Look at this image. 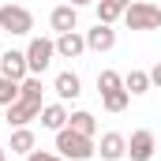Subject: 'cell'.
<instances>
[{"mask_svg":"<svg viewBox=\"0 0 161 161\" xmlns=\"http://www.w3.org/2000/svg\"><path fill=\"white\" fill-rule=\"evenodd\" d=\"M56 154L64 161H90L97 154V146H94L90 135H79V131H71V127H60V131H56Z\"/></svg>","mask_w":161,"mask_h":161,"instance_id":"obj_1","label":"cell"},{"mask_svg":"<svg viewBox=\"0 0 161 161\" xmlns=\"http://www.w3.org/2000/svg\"><path fill=\"white\" fill-rule=\"evenodd\" d=\"M124 23L127 30H158L161 26V8L150 0H131L124 8Z\"/></svg>","mask_w":161,"mask_h":161,"instance_id":"obj_2","label":"cell"},{"mask_svg":"<svg viewBox=\"0 0 161 161\" xmlns=\"http://www.w3.org/2000/svg\"><path fill=\"white\" fill-rule=\"evenodd\" d=\"M34 30V15L23 8V4H4L0 8V34H30Z\"/></svg>","mask_w":161,"mask_h":161,"instance_id":"obj_3","label":"cell"},{"mask_svg":"<svg viewBox=\"0 0 161 161\" xmlns=\"http://www.w3.org/2000/svg\"><path fill=\"white\" fill-rule=\"evenodd\" d=\"M56 56V41L53 38H30L26 45V64H30V75H41Z\"/></svg>","mask_w":161,"mask_h":161,"instance_id":"obj_4","label":"cell"},{"mask_svg":"<svg viewBox=\"0 0 161 161\" xmlns=\"http://www.w3.org/2000/svg\"><path fill=\"white\" fill-rule=\"evenodd\" d=\"M154 154H158L154 131H146V127L131 131V139H127V161H154Z\"/></svg>","mask_w":161,"mask_h":161,"instance_id":"obj_5","label":"cell"},{"mask_svg":"<svg viewBox=\"0 0 161 161\" xmlns=\"http://www.w3.org/2000/svg\"><path fill=\"white\" fill-rule=\"evenodd\" d=\"M0 75H8V79L23 82L30 75V64H26V49H8V53H0Z\"/></svg>","mask_w":161,"mask_h":161,"instance_id":"obj_6","label":"cell"},{"mask_svg":"<svg viewBox=\"0 0 161 161\" xmlns=\"http://www.w3.org/2000/svg\"><path fill=\"white\" fill-rule=\"evenodd\" d=\"M41 105H45V101H26V97H19L15 105H8V124H11V127H26L30 120L41 116Z\"/></svg>","mask_w":161,"mask_h":161,"instance_id":"obj_7","label":"cell"},{"mask_svg":"<svg viewBox=\"0 0 161 161\" xmlns=\"http://www.w3.org/2000/svg\"><path fill=\"white\" fill-rule=\"evenodd\" d=\"M82 53H86V34H79V30L56 34V56L60 60H79Z\"/></svg>","mask_w":161,"mask_h":161,"instance_id":"obj_8","label":"cell"},{"mask_svg":"<svg viewBox=\"0 0 161 161\" xmlns=\"http://www.w3.org/2000/svg\"><path fill=\"white\" fill-rule=\"evenodd\" d=\"M113 45H116V30L109 23H97L94 30H86V49L90 53H109Z\"/></svg>","mask_w":161,"mask_h":161,"instance_id":"obj_9","label":"cell"},{"mask_svg":"<svg viewBox=\"0 0 161 161\" xmlns=\"http://www.w3.org/2000/svg\"><path fill=\"white\" fill-rule=\"evenodd\" d=\"M97 150H101L105 161H124L127 158V139H124L120 131H105L101 142H97Z\"/></svg>","mask_w":161,"mask_h":161,"instance_id":"obj_10","label":"cell"},{"mask_svg":"<svg viewBox=\"0 0 161 161\" xmlns=\"http://www.w3.org/2000/svg\"><path fill=\"white\" fill-rule=\"evenodd\" d=\"M49 23H53V30H56V34L79 30V8H71V4H60V8H53V11H49Z\"/></svg>","mask_w":161,"mask_h":161,"instance_id":"obj_11","label":"cell"},{"mask_svg":"<svg viewBox=\"0 0 161 161\" xmlns=\"http://www.w3.org/2000/svg\"><path fill=\"white\" fill-rule=\"evenodd\" d=\"M68 105L64 101H49V105H41V127H49V131H60V127H68Z\"/></svg>","mask_w":161,"mask_h":161,"instance_id":"obj_12","label":"cell"},{"mask_svg":"<svg viewBox=\"0 0 161 161\" xmlns=\"http://www.w3.org/2000/svg\"><path fill=\"white\" fill-rule=\"evenodd\" d=\"M53 90H56V97H60V101H75V97L82 94V79L75 75V71H60L56 82H53Z\"/></svg>","mask_w":161,"mask_h":161,"instance_id":"obj_13","label":"cell"},{"mask_svg":"<svg viewBox=\"0 0 161 161\" xmlns=\"http://www.w3.org/2000/svg\"><path fill=\"white\" fill-rule=\"evenodd\" d=\"M8 150H11V154H30V150H38V139H34V131H30V127H15V131H11V142H8Z\"/></svg>","mask_w":161,"mask_h":161,"instance_id":"obj_14","label":"cell"},{"mask_svg":"<svg viewBox=\"0 0 161 161\" xmlns=\"http://www.w3.org/2000/svg\"><path fill=\"white\" fill-rule=\"evenodd\" d=\"M68 127L71 131H79V135H97V120H94V113H86V109H75L71 116H68Z\"/></svg>","mask_w":161,"mask_h":161,"instance_id":"obj_15","label":"cell"},{"mask_svg":"<svg viewBox=\"0 0 161 161\" xmlns=\"http://www.w3.org/2000/svg\"><path fill=\"white\" fill-rule=\"evenodd\" d=\"M154 82H150V71H139V68H131L127 75H124V90L131 94V97H139V94H146Z\"/></svg>","mask_w":161,"mask_h":161,"instance_id":"obj_16","label":"cell"},{"mask_svg":"<svg viewBox=\"0 0 161 161\" xmlns=\"http://www.w3.org/2000/svg\"><path fill=\"white\" fill-rule=\"evenodd\" d=\"M113 90H124V75L113 71V68L97 71V94H113Z\"/></svg>","mask_w":161,"mask_h":161,"instance_id":"obj_17","label":"cell"},{"mask_svg":"<svg viewBox=\"0 0 161 161\" xmlns=\"http://www.w3.org/2000/svg\"><path fill=\"white\" fill-rule=\"evenodd\" d=\"M41 94H45L41 75H26V79L19 82V97H26V101H41Z\"/></svg>","mask_w":161,"mask_h":161,"instance_id":"obj_18","label":"cell"},{"mask_svg":"<svg viewBox=\"0 0 161 161\" xmlns=\"http://www.w3.org/2000/svg\"><path fill=\"white\" fill-rule=\"evenodd\" d=\"M127 101H131V94H127V90L101 94V105H105V113H124V109H127Z\"/></svg>","mask_w":161,"mask_h":161,"instance_id":"obj_19","label":"cell"},{"mask_svg":"<svg viewBox=\"0 0 161 161\" xmlns=\"http://www.w3.org/2000/svg\"><path fill=\"white\" fill-rule=\"evenodd\" d=\"M19 101V82L8 79V75H0V105L8 109V105H15Z\"/></svg>","mask_w":161,"mask_h":161,"instance_id":"obj_20","label":"cell"},{"mask_svg":"<svg viewBox=\"0 0 161 161\" xmlns=\"http://www.w3.org/2000/svg\"><path fill=\"white\" fill-rule=\"evenodd\" d=\"M116 19H124V11L116 8V4H109V0H97V23H116Z\"/></svg>","mask_w":161,"mask_h":161,"instance_id":"obj_21","label":"cell"},{"mask_svg":"<svg viewBox=\"0 0 161 161\" xmlns=\"http://www.w3.org/2000/svg\"><path fill=\"white\" fill-rule=\"evenodd\" d=\"M26 161H64V158H60L56 150H30V154H26Z\"/></svg>","mask_w":161,"mask_h":161,"instance_id":"obj_22","label":"cell"},{"mask_svg":"<svg viewBox=\"0 0 161 161\" xmlns=\"http://www.w3.org/2000/svg\"><path fill=\"white\" fill-rule=\"evenodd\" d=\"M150 82L161 90V64H154V68H150Z\"/></svg>","mask_w":161,"mask_h":161,"instance_id":"obj_23","label":"cell"},{"mask_svg":"<svg viewBox=\"0 0 161 161\" xmlns=\"http://www.w3.org/2000/svg\"><path fill=\"white\" fill-rule=\"evenodd\" d=\"M71 8H86V4H94V0H68Z\"/></svg>","mask_w":161,"mask_h":161,"instance_id":"obj_24","label":"cell"},{"mask_svg":"<svg viewBox=\"0 0 161 161\" xmlns=\"http://www.w3.org/2000/svg\"><path fill=\"white\" fill-rule=\"evenodd\" d=\"M109 4H116V8H120V11H124V8H127L131 0H109Z\"/></svg>","mask_w":161,"mask_h":161,"instance_id":"obj_25","label":"cell"},{"mask_svg":"<svg viewBox=\"0 0 161 161\" xmlns=\"http://www.w3.org/2000/svg\"><path fill=\"white\" fill-rule=\"evenodd\" d=\"M0 161H8V150H4V146H0Z\"/></svg>","mask_w":161,"mask_h":161,"instance_id":"obj_26","label":"cell"}]
</instances>
